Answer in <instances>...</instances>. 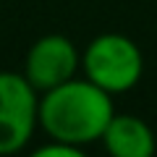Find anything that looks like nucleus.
<instances>
[{
  "mask_svg": "<svg viewBox=\"0 0 157 157\" xmlns=\"http://www.w3.org/2000/svg\"><path fill=\"white\" fill-rule=\"evenodd\" d=\"M115 115L113 94L89 78H68L66 84L39 94L37 121L50 139L86 147L102 139V131Z\"/></svg>",
  "mask_w": 157,
  "mask_h": 157,
  "instance_id": "1",
  "label": "nucleus"
},
{
  "mask_svg": "<svg viewBox=\"0 0 157 157\" xmlns=\"http://www.w3.org/2000/svg\"><path fill=\"white\" fill-rule=\"evenodd\" d=\"M84 76L107 94H121L139 84L144 73V55L126 34L105 32L94 37L81 52Z\"/></svg>",
  "mask_w": 157,
  "mask_h": 157,
  "instance_id": "2",
  "label": "nucleus"
},
{
  "mask_svg": "<svg viewBox=\"0 0 157 157\" xmlns=\"http://www.w3.org/2000/svg\"><path fill=\"white\" fill-rule=\"evenodd\" d=\"M39 110V92L24 73L0 71V155H13L32 139Z\"/></svg>",
  "mask_w": 157,
  "mask_h": 157,
  "instance_id": "3",
  "label": "nucleus"
},
{
  "mask_svg": "<svg viewBox=\"0 0 157 157\" xmlns=\"http://www.w3.org/2000/svg\"><path fill=\"white\" fill-rule=\"evenodd\" d=\"M81 68V52L63 34H45L29 47L24 58V76L42 94L66 84Z\"/></svg>",
  "mask_w": 157,
  "mask_h": 157,
  "instance_id": "4",
  "label": "nucleus"
},
{
  "mask_svg": "<svg viewBox=\"0 0 157 157\" xmlns=\"http://www.w3.org/2000/svg\"><path fill=\"white\" fill-rule=\"evenodd\" d=\"M102 144L115 157H149L155 152V134L139 115H113L102 131Z\"/></svg>",
  "mask_w": 157,
  "mask_h": 157,
  "instance_id": "5",
  "label": "nucleus"
},
{
  "mask_svg": "<svg viewBox=\"0 0 157 157\" xmlns=\"http://www.w3.org/2000/svg\"><path fill=\"white\" fill-rule=\"evenodd\" d=\"M52 155L76 157V155H81V149L73 144H66V141H58V139H52V144H45L42 149H37V157H52Z\"/></svg>",
  "mask_w": 157,
  "mask_h": 157,
  "instance_id": "6",
  "label": "nucleus"
}]
</instances>
